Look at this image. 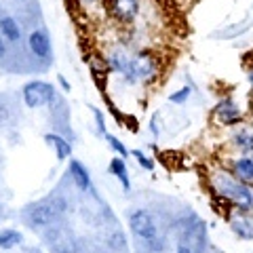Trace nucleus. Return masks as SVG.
Wrapping results in <instances>:
<instances>
[{"instance_id": "obj_1", "label": "nucleus", "mask_w": 253, "mask_h": 253, "mask_svg": "<svg viewBox=\"0 0 253 253\" xmlns=\"http://www.w3.org/2000/svg\"><path fill=\"white\" fill-rule=\"evenodd\" d=\"M213 188L219 194V199L230 201L234 207H239L243 211L253 209V192L236 177L228 175V173H217L213 177Z\"/></svg>"}, {"instance_id": "obj_2", "label": "nucleus", "mask_w": 253, "mask_h": 253, "mask_svg": "<svg viewBox=\"0 0 253 253\" xmlns=\"http://www.w3.org/2000/svg\"><path fill=\"white\" fill-rule=\"evenodd\" d=\"M53 97H55V89L51 83L32 81L23 86V101H26L28 108H42L46 104H51Z\"/></svg>"}, {"instance_id": "obj_3", "label": "nucleus", "mask_w": 253, "mask_h": 253, "mask_svg": "<svg viewBox=\"0 0 253 253\" xmlns=\"http://www.w3.org/2000/svg\"><path fill=\"white\" fill-rule=\"evenodd\" d=\"M158 70V63L154 59L152 53H139L135 55V59H131V66L126 70V78L133 83V81H150V78H154Z\"/></svg>"}, {"instance_id": "obj_4", "label": "nucleus", "mask_w": 253, "mask_h": 253, "mask_svg": "<svg viewBox=\"0 0 253 253\" xmlns=\"http://www.w3.org/2000/svg\"><path fill=\"white\" fill-rule=\"evenodd\" d=\"M129 226H131V230L135 232L137 236H141L144 241H152V239H156V226H154V219H152V215H150L148 211H144V209H139V211H135V213H131Z\"/></svg>"}, {"instance_id": "obj_5", "label": "nucleus", "mask_w": 253, "mask_h": 253, "mask_svg": "<svg viewBox=\"0 0 253 253\" xmlns=\"http://www.w3.org/2000/svg\"><path fill=\"white\" fill-rule=\"evenodd\" d=\"M59 211H63V207L57 203H51V205L41 203V205H36V207H32L28 211V221H30V226H34V228L49 226Z\"/></svg>"}, {"instance_id": "obj_6", "label": "nucleus", "mask_w": 253, "mask_h": 253, "mask_svg": "<svg viewBox=\"0 0 253 253\" xmlns=\"http://www.w3.org/2000/svg\"><path fill=\"white\" fill-rule=\"evenodd\" d=\"M108 4L110 13L123 23L133 21L139 13V0H108Z\"/></svg>"}, {"instance_id": "obj_7", "label": "nucleus", "mask_w": 253, "mask_h": 253, "mask_svg": "<svg viewBox=\"0 0 253 253\" xmlns=\"http://www.w3.org/2000/svg\"><path fill=\"white\" fill-rule=\"evenodd\" d=\"M213 116H215V121L219 125H226V126H232L241 121V112L232 99H221L215 106V110H213Z\"/></svg>"}, {"instance_id": "obj_8", "label": "nucleus", "mask_w": 253, "mask_h": 253, "mask_svg": "<svg viewBox=\"0 0 253 253\" xmlns=\"http://www.w3.org/2000/svg\"><path fill=\"white\" fill-rule=\"evenodd\" d=\"M28 44H30V51L41 59H46L51 55V41L46 36L44 30H34L28 38Z\"/></svg>"}, {"instance_id": "obj_9", "label": "nucleus", "mask_w": 253, "mask_h": 253, "mask_svg": "<svg viewBox=\"0 0 253 253\" xmlns=\"http://www.w3.org/2000/svg\"><path fill=\"white\" fill-rule=\"evenodd\" d=\"M70 175L81 190H91V175L81 161H70Z\"/></svg>"}, {"instance_id": "obj_10", "label": "nucleus", "mask_w": 253, "mask_h": 253, "mask_svg": "<svg viewBox=\"0 0 253 253\" xmlns=\"http://www.w3.org/2000/svg\"><path fill=\"white\" fill-rule=\"evenodd\" d=\"M44 141L55 150V154H57L59 161H63V158H68L70 154H72V144H70L68 139H63L61 135H55V133H46Z\"/></svg>"}, {"instance_id": "obj_11", "label": "nucleus", "mask_w": 253, "mask_h": 253, "mask_svg": "<svg viewBox=\"0 0 253 253\" xmlns=\"http://www.w3.org/2000/svg\"><path fill=\"white\" fill-rule=\"evenodd\" d=\"M110 173H112L114 177H118V181L123 184V188L129 192L131 190V179H129V171H126V163L123 156H116L110 161Z\"/></svg>"}, {"instance_id": "obj_12", "label": "nucleus", "mask_w": 253, "mask_h": 253, "mask_svg": "<svg viewBox=\"0 0 253 253\" xmlns=\"http://www.w3.org/2000/svg\"><path fill=\"white\" fill-rule=\"evenodd\" d=\"M234 175L239 177V181H243V184H249V181H253V161L247 156L239 158V161L234 163Z\"/></svg>"}, {"instance_id": "obj_13", "label": "nucleus", "mask_w": 253, "mask_h": 253, "mask_svg": "<svg viewBox=\"0 0 253 253\" xmlns=\"http://www.w3.org/2000/svg\"><path fill=\"white\" fill-rule=\"evenodd\" d=\"M230 228L234 230L236 236H241L245 241L253 239V221H249L247 217H234L230 219Z\"/></svg>"}, {"instance_id": "obj_14", "label": "nucleus", "mask_w": 253, "mask_h": 253, "mask_svg": "<svg viewBox=\"0 0 253 253\" xmlns=\"http://www.w3.org/2000/svg\"><path fill=\"white\" fill-rule=\"evenodd\" d=\"M0 34H2L6 41H19L21 36V30L17 26V21H15L13 17H2L0 19Z\"/></svg>"}, {"instance_id": "obj_15", "label": "nucleus", "mask_w": 253, "mask_h": 253, "mask_svg": "<svg viewBox=\"0 0 253 253\" xmlns=\"http://www.w3.org/2000/svg\"><path fill=\"white\" fill-rule=\"evenodd\" d=\"M108 66L112 68L114 72L126 74V70H129V66H131V59H126V55H125V53L114 51L112 55H110V59H108Z\"/></svg>"}, {"instance_id": "obj_16", "label": "nucleus", "mask_w": 253, "mask_h": 253, "mask_svg": "<svg viewBox=\"0 0 253 253\" xmlns=\"http://www.w3.org/2000/svg\"><path fill=\"white\" fill-rule=\"evenodd\" d=\"M234 144L239 146L245 152H253V131L247 129H241L234 133Z\"/></svg>"}, {"instance_id": "obj_17", "label": "nucleus", "mask_w": 253, "mask_h": 253, "mask_svg": "<svg viewBox=\"0 0 253 253\" xmlns=\"http://www.w3.org/2000/svg\"><path fill=\"white\" fill-rule=\"evenodd\" d=\"M19 243H21V234L17 230H0V247L2 249H11Z\"/></svg>"}, {"instance_id": "obj_18", "label": "nucleus", "mask_w": 253, "mask_h": 253, "mask_svg": "<svg viewBox=\"0 0 253 253\" xmlns=\"http://www.w3.org/2000/svg\"><path fill=\"white\" fill-rule=\"evenodd\" d=\"M190 93H192V89H190V86H181L179 91H175V93L169 95V101H173V104H186L188 97H190Z\"/></svg>"}, {"instance_id": "obj_19", "label": "nucleus", "mask_w": 253, "mask_h": 253, "mask_svg": "<svg viewBox=\"0 0 253 253\" xmlns=\"http://www.w3.org/2000/svg\"><path fill=\"white\" fill-rule=\"evenodd\" d=\"M106 139H108V144L112 146V150L114 152H118V156H123V158H126L129 156V150L125 148V144L118 137H114V135H106Z\"/></svg>"}, {"instance_id": "obj_20", "label": "nucleus", "mask_w": 253, "mask_h": 253, "mask_svg": "<svg viewBox=\"0 0 253 253\" xmlns=\"http://www.w3.org/2000/svg\"><path fill=\"white\" fill-rule=\"evenodd\" d=\"M91 110H93V116H95V123H97L99 133L106 137V135H108V131H106V118H104V114H101V110H99V108H95V106H91Z\"/></svg>"}, {"instance_id": "obj_21", "label": "nucleus", "mask_w": 253, "mask_h": 253, "mask_svg": "<svg viewBox=\"0 0 253 253\" xmlns=\"http://www.w3.org/2000/svg\"><path fill=\"white\" fill-rule=\"evenodd\" d=\"M133 156L137 158L139 165H141V167H144V169H148V171H152V169H154V163L150 161L148 156H144V152H141V150H133Z\"/></svg>"}, {"instance_id": "obj_22", "label": "nucleus", "mask_w": 253, "mask_h": 253, "mask_svg": "<svg viewBox=\"0 0 253 253\" xmlns=\"http://www.w3.org/2000/svg\"><path fill=\"white\" fill-rule=\"evenodd\" d=\"M150 131H152V135L158 137V121H156V116L150 121Z\"/></svg>"}, {"instance_id": "obj_23", "label": "nucleus", "mask_w": 253, "mask_h": 253, "mask_svg": "<svg viewBox=\"0 0 253 253\" xmlns=\"http://www.w3.org/2000/svg\"><path fill=\"white\" fill-rule=\"evenodd\" d=\"M57 81H59V84H61V89H63V91H70V83L66 81V78H63V76H57Z\"/></svg>"}, {"instance_id": "obj_24", "label": "nucleus", "mask_w": 253, "mask_h": 253, "mask_svg": "<svg viewBox=\"0 0 253 253\" xmlns=\"http://www.w3.org/2000/svg\"><path fill=\"white\" fill-rule=\"evenodd\" d=\"M177 253H192V249H190L188 245H179V247H177Z\"/></svg>"}, {"instance_id": "obj_25", "label": "nucleus", "mask_w": 253, "mask_h": 253, "mask_svg": "<svg viewBox=\"0 0 253 253\" xmlns=\"http://www.w3.org/2000/svg\"><path fill=\"white\" fill-rule=\"evenodd\" d=\"M4 55H6V46L2 42V38H0V57H4Z\"/></svg>"}, {"instance_id": "obj_26", "label": "nucleus", "mask_w": 253, "mask_h": 253, "mask_svg": "<svg viewBox=\"0 0 253 253\" xmlns=\"http://www.w3.org/2000/svg\"><path fill=\"white\" fill-rule=\"evenodd\" d=\"M81 2H86V4H91V2H97V0H81Z\"/></svg>"}, {"instance_id": "obj_27", "label": "nucleus", "mask_w": 253, "mask_h": 253, "mask_svg": "<svg viewBox=\"0 0 253 253\" xmlns=\"http://www.w3.org/2000/svg\"><path fill=\"white\" fill-rule=\"evenodd\" d=\"M0 19H2V15H0Z\"/></svg>"}, {"instance_id": "obj_28", "label": "nucleus", "mask_w": 253, "mask_h": 253, "mask_svg": "<svg viewBox=\"0 0 253 253\" xmlns=\"http://www.w3.org/2000/svg\"><path fill=\"white\" fill-rule=\"evenodd\" d=\"M251 161H253V156H251Z\"/></svg>"}]
</instances>
